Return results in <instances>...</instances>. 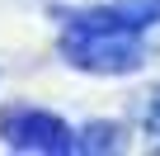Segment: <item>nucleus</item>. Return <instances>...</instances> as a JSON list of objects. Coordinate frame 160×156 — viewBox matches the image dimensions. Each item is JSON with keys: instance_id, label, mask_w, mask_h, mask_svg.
I'll use <instances>...</instances> for the list:
<instances>
[{"instance_id": "20e7f679", "label": "nucleus", "mask_w": 160, "mask_h": 156, "mask_svg": "<svg viewBox=\"0 0 160 156\" xmlns=\"http://www.w3.org/2000/svg\"><path fill=\"white\" fill-rule=\"evenodd\" d=\"M122 147V128L118 123H85L75 128V151H118Z\"/></svg>"}, {"instance_id": "f257e3e1", "label": "nucleus", "mask_w": 160, "mask_h": 156, "mask_svg": "<svg viewBox=\"0 0 160 156\" xmlns=\"http://www.w3.org/2000/svg\"><path fill=\"white\" fill-rule=\"evenodd\" d=\"M61 57L66 66L85 76H132L146 62L141 33L127 29H104V24H61Z\"/></svg>"}, {"instance_id": "7ed1b4c3", "label": "nucleus", "mask_w": 160, "mask_h": 156, "mask_svg": "<svg viewBox=\"0 0 160 156\" xmlns=\"http://www.w3.org/2000/svg\"><path fill=\"white\" fill-rule=\"evenodd\" d=\"M66 24H104V29H127V33H146L160 24V0H108V5H90V10H71Z\"/></svg>"}, {"instance_id": "f03ea898", "label": "nucleus", "mask_w": 160, "mask_h": 156, "mask_svg": "<svg viewBox=\"0 0 160 156\" xmlns=\"http://www.w3.org/2000/svg\"><path fill=\"white\" fill-rule=\"evenodd\" d=\"M0 142L14 151H38V156H71L75 151V128L47 109L14 104L0 114Z\"/></svg>"}, {"instance_id": "39448f33", "label": "nucleus", "mask_w": 160, "mask_h": 156, "mask_svg": "<svg viewBox=\"0 0 160 156\" xmlns=\"http://www.w3.org/2000/svg\"><path fill=\"white\" fill-rule=\"evenodd\" d=\"M146 128H151V132L160 137V85H155V90L146 95Z\"/></svg>"}]
</instances>
